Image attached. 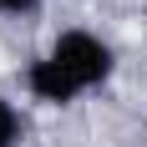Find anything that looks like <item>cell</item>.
I'll list each match as a JSON object with an SVG mask.
<instances>
[{"label": "cell", "instance_id": "5", "mask_svg": "<svg viewBox=\"0 0 147 147\" xmlns=\"http://www.w3.org/2000/svg\"><path fill=\"white\" fill-rule=\"evenodd\" d=\"M142 147H147V137H142Z\"/></svg>", "mask_w": 147, "mask_h": 147}, {"label": "cell", "instance_id": "3", "mask_svg": "<svg viewBox=\"0 0 147 147\" xmlns=\"http://www.w3.org/2000/svg\"><path fill=\"white\" fill-rule=\"evenodd\" d=\"M0 147H20V112L5 91H0Z\"/></svg>", "mask_w": 147, "mask_h": 147}, {"label": "cell", "instance_id": "2", "mask_svg": "<svg viewBox=\"0 0 147 147\" xmlns=\"http://www.w3.org/2000/svg\"><path fill=\"white\" fill-rule=\"evenodd\" d=\"M20 86H26V96H30L36 107H51V112H66V107H76L81 96H86V91H81L71 76L56 66V61L46 56V51L26 61V71H20Z\"/></svg>", "mask_w": 147, "mask_h": 147}, {"label": "cell", "instance_id": "1", "mask_svg": "<svg viewBox=\"0 0 147 147\" xmlns=\"http://www.w3.org/2000/svg\"><path fill=\"white\" fill-rule=\"evenodd\" d=\"M46 56L56 61V66L71 76L86 96H91V91H102L107 81L117 76V46L107 41V36H96V30H86V26L56 30V41H51V51H46Z\"/></svg>", "mask_w": 147, "mask_h": 147}, {"label": "cell", "instance_id": "4", "mask_svg": "<svg viewBox=\"0 0 147 147\" xmlns=\"http://www.w3.org/2000/svg\"><path fill=\"white\" fill-rule=\"evenodd\" d=\"M46 0H0V15H36Z\"/></svg>", "mask_w": 147, "mask_h": 147}]
</instances>
